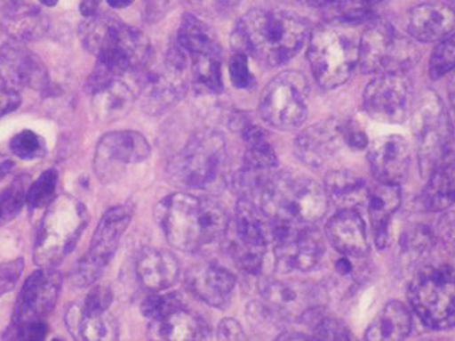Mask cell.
<instances>
[{"mask_svg": "<svg viewBox=\"0 0 455 341\" xmlns=\"http://www.w3.org/2000/svg\"><path fill=\"white\" fill-rule=\"evenodd\" d=\"M82 45L97 58L89 79L92 91L119 79L129 71H140L152 59L147 36L111 17L86 18L79 28Z\"/></svg>", "mask_w": 455, "mask_h": 341, "instance_id": "obj_1", "label": "cell"}, {"mask_svg": "<svg viewBox=\"0 0 455 341\" xmlns=\"http://www.w3.org/2000/svg\"><path fill=\"white\" fill-rule=\"evenodd\" d=\"M156 215L168 243L188 253L221 240L231 225L227 209L219 201L184 191L161 201Z\"/></svg>", "mask_w": 455, "mask_h": 341, "instance_id": "obj_2", "label": "cell"}, {"mask_svg": "<svg viewBox=\"0 0 455 341\" xmlns=\"http://www.w3.org/2000/svg\"><path fill=\"white\" fill-rule=\"evenodd\" d=\"M309 36L306 20L278 10L254 9L240 18L232 33L237 53L280 66L298 55Z\"/></svg>", "mask_w": 455, "mask_h": 341, "instance_id": "obj_3", "label": "cell"}, {"mask_svg": "<svg viewBox=\"0 0 455 341\" xmlns=\"http://www.w3.org/2000/svg\"><path fill=\"white\" fill-rule=\"evenodd\" d=\"M329 201L322 184L298 173L272 174L254 199L268 222L292 227H313L321 222Z\"/></svg>", "mask_w": 455, "mask_h": 341, "instance_id": "obj_4", "label": "cell"}, {"mask_svg": "<svg viewBox=\"0 0 455 341\" xmlns=\"http://www.w3.org/2000/svg\"><path fill=\"white\" fill-rule=\"evenodd\" d=\"M411 127L423 178L455 163L454 125L435 92H426L419 100Z\"/></svg>", "mask_w": 455, "mask_h": 341, "instance_id": "obj_5", "label": "cell"}, {"mask_svg": "<svg viewBox=\"0 0 455 341\" xmlns=\"http://www.w3.org/2000/svg\"><path fill=\"white\" fill-rule=\"evenodd\" d=\"M88 225V212L79 199L60 196L51 202L41 222L35 245V263L53 268L76 248Z\"/></svg>", "mask_w": 455, "mask_h": 341, "instance_id": "obj_6", "label": "cell"}, {"mask_svg": "<svg viewBox=\"0 0 455 341\" xmlns=\"http://www.w3.org/2000/svg\"><path fill=\"white\" fill-rule=\"evenodd\" d=\"M408 299L416 317L429 329L455 327V269L447 264L419 269L409 284Z\"/></svg>", "mask_w": 455, "mask_h": 341, "instance_id": "obj_7", "label": "cell"}, {"mask_svg": "<svg viewBox=\"0 0 455 341\" xmlns=\"http://www.w3.org/2000/svg\"><path fill=\"white\" fill-rule=\"evenodd\" d=\"M307 58L322 88H339L359 61V38L341 25H322L309 36Z\"/></svg>", "mask_w": 455, "mask_h": 341, "instance_id": "obj_8", "label": "cell"}, {"mask_svg": "<svg viewBox=\"0 0 455 341\" xmlns=\"http://www.w3.org/2000/svg\"><path fill=\"white\" fill-rule=\"evenodd\" d=\"M420 61V50L411 36L387 20H374L359 38V66L365 74H395L411 70Z\"/></svg>", "mask_w": 455, "mask_h": 341, "instance_id": "obj_9", "label": "cell"}, {"mask_svg": "<svg viewBox=\"0 0 455 341\" xmlns=\"http://www.w3.org/2000/svg\"><path fill=\"white\" fill-rule=\"evenodd\" d=\"M228 161L227 141L216 130H201L170 164L173 183L186 189H209L221 179Z\"/></svg>", "mask_w": 455, "mask_h": 341, "instance_id": "obj_10", "label": "cell"}, {"mask_svg": "<svg viewBox=\"0 0 455 341\" xmlns=\"http://www.w3.org/2000/svg\"><path fill=\"white\" fill-rule=\"evenodd\" d=\"M188 56L178 45L165 53L163 65L148 63L140 70L137 100L140 110L150 117H158L173 109L188 89Z\"/></svg>", "mask_w": 455, "mask_h": 341, "instance_id": "obj_11", "label": "cell"}, {"mask_svg": "<svg viewBox=\"0 0 455 341\" xmlns=\"http://www.w3.org/2000/svg\"><path fill=\"white\" fill-rule=\"evenodd\" d=\"M309 85L298 71H285L268 82L259 100L262 119L283 132L296 130L307 118Z\"/></svg>", "mask_w": 455, "mask_h": 341, "instance_id": "obj_12", "label": "cell"}, {"mask_svg": "<svg viewBox=\"0 0 455 341\" xmlns=\"http://www.w3.org/2000/svg\"><path fill=\"white\" fill-rule=\"evenodd\" d=\"M132 217V207L126 205L107 210L94 231L91 248L71 273L74 286L84 288L96 283L116 253L120 240L129 227Z\"/></svg>", "mask_w": 455, "mask_h": 341, "instance_id": "obj_13", "label": "cell"}, {"mask_svg": "<svg viewBox=\"0 0 455 341\" xmlns=\"http://www.w3.org/2000/svg\"><path fill=\"white\" fill-rule=\"evenodd\" d=\"M266 216L254 201L240 199L236 207L234 233L228 248L236 265L245 273L258 274L267 248Z\"/></svg>", "mask_w": 455, "mask_h": 341, "instance_id": "obj_14", "label": "cell"}, {"mask_svg": "<svg viewBox=\"0 0 455 341\" xmlns=\"http://www.w3.org/2000/svg\"><path fill=\"white\" fill-rule=\"evenodd\" d=\"M272 237L275 243V269L280 273L313 271L323 258V237L315 228L272 223Z\"/></svg>", "mask_w": 455, "mask_h": 341, "instance_id": "obj_15", "label": "cell"}, {"mask_svg": "<svg viewBox=\"0 0 455 341\" xmlns=\"http://www.w3.org/2000/svg\"><path fill=\"white\" fill-rule=\"evenodd\" d=\"M365 112L378 122L397 125L408 118L411 109V85L403 73L380 74L365 86Z\"/></svg>", "mask_w": 455, "mask_h": 341, "instance_id": "obj_16", "label": "cell"}, {"mask_svg": "<svg viewBox=\"0 0 455 341\" xmlns=\"http://www.w3.org/2000/svg\"><path fill=\"white\" fill-rule=\"evenodd\" d=\"M61 289V276L55 268L33 272L18 294L12 320L47 321L55 309Z\"/></svg>", "mask_w": 455, "mask_h": 341, "instance_id": "obj_17", "label": "cell"}, {"mask_svg": "<svg viewBox=\"0 0 455 341\" xmlns=\"http://www.w3.org/2000/svg\"><path fill=\"white\" fill-rule=\"evenodd\" d=\"M0 79L7 88L41 91L48 85L44 61L20 41H7L0 47Z\"/></svg>", "mask_w": 455, "mask_h": 341, "instance_id": "obj_18", "label": "cell"}, {"mask_svg": "<svg viewBox=\"0 0 455 341\" xmlns=\"http://www.w3.org/2000/svg\"><path fill=\"white\" fill-rule=\"evenodd\" d=\"M266 310L283 320H300L316 310V292L300 281L265 280L259 287Z\"/></svg>", "mask_w": 455, "mask_h": 341, "instance_id": "obj_19", "label": "cell"}, {"mask_svg": "<svg viewBox=\"0 0 455 341\" xmlns=\"http://www.w3.org/2000/svg\"><path fill=\"white\" fill-rule=\"evenodd\" d=\"M150 156L147 138L132 130L108 133L96 148V173L102 179L109 178L116 169L129 164L142 163Z\"/></svg>", "mask_w": 455, "mask_h": 341, "instance_id": "obj_20", "label": "cell"}, {"mask_svg": "<svg viewBox=\"0 0 455 341\" xmlns=\"http://www.w3.org/2000/svg\"><path fill=\"white\" fill-rule=\"evenodd\" d=\"M368 163L378 183L401 186L411 169V148L401 135H383L368 146Z\"/></svg>", "mask_w": 455, "mask_h": 341, "instance_id": "obj_21", "label": "cell"}, {"mask_svg": "<svg viewBox=\"0 0 455 341\" xmlns=\"http://www.w3.org/2000/svg\"><path fill=\"white\" fill-rule=\"evenodd\" d=\"M344 123L329 119L309 126L295 141L299 160L311 168H319L344 145Z\"/></svg>", "mask_w": 455, "mask_h": 341, "instance_id": "obj_22", "label": "cell"}, {"mask_svg": "<svg viewBox=\"0 0 455 341\" xmlns=\"http://www.w3.org/2000/svg\"><path fill=\"white\" fill-rule=\"evenodd\" d=\"M329 242L344 257L363 258L370 253L367 227L359 210L344 207L327 223Z\"/></svg>", "mask_w": 455, "mask_h": 341, "instance_id": "obj_23", "label": "cell"}, {"mask_svg": "<svg viewBox=\"0 0 455 341\" xmlns=\"http://www.w3.org/2000/svg\"><path fill=\"white\" fill-rule=\"evenodd\" d=\"M455 29V10L443 2H428L411 9L408 32L421 43H441Z\"/></svg>", "mask_w": 455, "mask_h": 341, "instance_id": "obj_24", "label": "cell"}, {"mask_svg": "<svg viewBox=\"0 0 455 341\" xmlns=\"http://www.w3.org/2000/svg\"><path fill=\"white\" fill-rule=\"evenodd\" d=\"M65 324L76 341H117L119 338V328L108 310L92 309L84 302L68 306Z\"/></svg>", "mask_w": 455, "mask_h": 341, "instance_id": "obj_25", "label": "cell"}, {"mask_svg": "<svg viewBox=\"0 0 455 341\" xmlns=\"http://www.w3.org/2000/svg\"><path fill=\"white\" fill-rule=\"evenodd\" d=\"M400 186L377 183L368 189L367 202L375 245L379 250L390 243V222L401 205Z\"/></svg>", "mask_w": 455, "mask_h": 341, "instance_id": "obj_26", "label": "cell"}, {"mask_svg": "<svg viewBox=\"0 0 455 341\" xmlns=\"http://www.w3.org/2000/svg\"><path fill=\"white\" fill-rule=\"evenodd\" d=\"M180 266L172 253L161 248H145L137 261L140 284L150 292L167 291L178 281Z\"/></svg>", "mask_w": 455, "mask_h": 341, "instance_id": "obj_27", "label": "cell"}, {"mask_svg": "<svg viewBox=\"0 0 455 341\" xmlns=\"http://www.w3.org/2000/svg\"><path fill=\"white\" fill-rule=\"evenodd\" d=\"M188 281L191 291L213 307L227 306L236 286V279L231 272L213 264L194 269Z\"/></svg>", "mask_w": 455, "mask_h": 341, "instance_id": "obj_28", "label": "cell"}, {"mask_svg": "<svg viewBox=\"0 0 455 341\" xmlns=\"http://www.w3.org/2000/svg\"><path fill=\"white\" fill-rule=\"evenodd\" d=\"M152 341H209L211 328L204 318L186 309L153 321Z\"/></svg>", "mask_w": 455, "mask_h": 341, "instance_id": "obj_29", "label": "cell"}, {"mask_svg": "<svg viewBox=\"0 0 455 341\" xmlns=\"http://www.w3.org/2000/svg\"><path fill=\"white\" fill-rule=\"evenodd\" d=\"M92 111L100 122L111 123L123 119L134 105V92L119 79L107 82L92 91Z\"/></svg>", "mask_w": 455, "mask_h": 341, "instance_id": "obj_30", "label": "cell"}, {"mask_svg": "<svg viewBox=\"0 0 455 341\" xmlns=\"http://www.w3.org/2000/svg\"><path fill=\"white\" fill-rule=\"evenodd\" d=\"M178 45L188 61L202 56H221L222 50L213 29L193 14H186L178 32Z\"/></svg>", "mask_w": 455, "mask_h": 341, "instance_id": "obj_31", "label": "cell"}, {"mask_svg": "<svg viewBox=\"0 0 455 341\" xmlns=\"http://www.w3.org/2000/svg\"><path fill=\"white\" fill-rule=\"evenodd\" d=\"M411 329V314L405 304L391 301L380 310L365 332L364 341H405Z\"/></svg>", "mask_w": 455, "mask_h": 341, "instance_id": "obj_32", "label": "cell"}, {"mask_svg": "<svg viewBox=\"0 0 455 341\" xmlns=\"http://www.w3.org/2000/svg\"><path fill=\"white\" fill-rule=\"evenodd\" d=\"M428 212H443L455 205V163L439 168L427 178L420 197Z\"/></svg>", "mask_w": 455, "mask_h": 341, "instance_id": "obj_33", "label": "cell"}, {"mask_svg": "<svg viewBox=\"0 0 455 341\" xmlns=\"http://www.w3.org/2000/svg\"><path fill=\"white\" fill-rule=\"evenodd\" d=\"M243 138L245 143L243 168L258 174H272L278 164L277 155L265 132L258 126H245Z\"/></svg>", "mask_w": 455, "mask_h": 341, "instance_id": "obj_34", "label": "cell"}, {"mask_svg": "<svg viewBox=\"0 0 455 341\" xmlns=\"http://www.w3.org/2000/svg\"><path fill=\"white\" fill-rule=\"evenodd\" d=\"M330 201L339 202L345 207L365 201L368 187L360 176L347 169H339L327 174L323 184Z\"/></svg>", "mask_w": 455, "mask_h": 341, "instance_id": "obj_35", "label": "cell"}, {"mask_svg": "<svg viewBox=\"0 0 455 341\" xmlns=\"http://www.w3.org/2000/svg\"><path fill=\"white\" fill-rule=\"evenodd\" d=\"M4 27L12 40L24 43L44 36L48 29V20L36 7L20 6L9 12Z\"/></svg>", "mask_w": 455, "mask_h": 341, "instance_id": "obj_36", "label": "cell"}, {"mask_svg": "<svg viewBox=\"0 0 455 341\" xmlns=\"http://www.w3.org/2000/svg\"><path fill=\"white\" fill-rule=\"evenodd\" d=\"M436 240L434 232L426 225H415L403 232L401 237V258L406 268H423L428 260Z\"/></svg>", "mask_w": 455, "mask_h": 341, "instance_id": "obj_37", "label": "cell"}, {"mask_svg": "<svg viewBox=\"0 0 455 341\" xmlns=\"http://www.w3.org/2000/svg\"><path fill=\"white\" fill-rule=\"evenodd\" d=\"M190 61L196 89L204 93H220L222 91L221 56H202Z\"/></svg>", "mask_w": 455, "mask_h": 341, "instance_id": "obj_38", "label": "cell"}, {"mask_svg": "<svg viewBox=\"0 0 455 341\" xmlns=\"http://www.w3.org/2000/svg\"><path fill=\"white\" fill-rule=\"evenodd\" d=\"M32 182L28 175H20L4 190H0V227L14 220L27 204L28 190Z\"/></svg>", "mask_w": 455, "mask_h": 341, "instance_id": "obj_39", "label": "cell"}, {"mask_svg": "<svg viewBox=\"0 0 455 341\" xmlns=\"http://www.w3.org/2000/svg\"><path fill=\"white\" fill-rule=\"evenodd\" d=\"M58 181V171L55 168H50L30 183L27 194V205L30 212L50 207L51 202L55 199Z\"/></svg>", "mask_w": 455, "mask_h": 341, "instance_id": "obj_40", "label": "cell"}, {"mask_svg": "<svg viewBox=\"0 0 455 341\" xmlns=\"http://www.w3.org/2000/svg\"><path fill=\"white\" fill-rule=\"evenodd\" d=\"M10 150L20 160H36L47 155V142L37 133L24 130L12 138Z\"/></svg>", "mask_w": 455, "mask_h": 341, "instance_id": "obj_41", "label": "cell"}, {"mask_svg": "<svg viewBox=\"0 0 455 341\" xmlns=\"http://www.w3.org/2000/svg\"><path fill=\"white\" fill-rule=\"evenodd\" d=\"M452 71H455V30L438 43L429 58V76L432 79H441Z\"/></svg>", "mask_w": 455, "mask_h": 341, "instance_id": "obj_42", "label": "cell"}, {"mask_svg": "<svg viewBox=\"0 0 455 341\" xmlns=\"http://www.w3.org/2000/svg\"><path fill=\"white\" fill-rule=\"evenodd\" d=\"M180 309H184L180 296L176 292L165 294L164 291L153 292V295L143 301L142 307H140L143 314L150 318L152 321L163 320Z\"/></svg>", "mask_w": 455, "mask_h": 341, "instance_id": "obj_43", "label": "cell"}, {"mask_svg": "<svg viewBox=\"0 0 455 341\" xmlns=\"http://www.w3.org/2000/svg\"><path fill=\"white\" fill-rule=\"evenodd\" d=\"M314 341H356L341 321L327 315L313 318Z\"/></svg>", "mask_w": 455, "mask_h": 341, "instance_id": "obj_44", "label": "cell"}, {"mask_svg": "<svg viewBox=\"0 0 455 341\" xmlns=\"http://www.w3.org/2000/svg\"><path fill=\"white\" fill-rule=\"evenodd\" d=\"M47 321H20L12 320L4 333V341H45Z\"/></svg>", "mask_w": 455, "mask_h": 341, "instance_id": "obj_45", "label": "cell"}, {"mask_svg": "<svg viewBox=\"0 0 455 341\" xmlns=\"http://www.w3.org/2000/svg\"><path fill=\"white\" fill-rule=\"evenodd\" d=\"M432 232L436 243L441 245L450 256L455 257V212L443 213Z\"/></svg>", "mask_w": 455, "mask_h": 341, "instance_id": "obj_46", "label": "cell"}, {"mask_svg": "<svg viewBox=\"0 0 455 341\" xmlns=\"http://www.w3.org/2000/svg\"><path fill=\"white\" fill-rule=\"evenodd\" d=\"M229 78L237 89H247L254 84V77L248 68V56L245 53H236L231 59Z\"/></svg>", "mask_w": 455, "mask_h": 341, "instance_id": "obj_47", "label": "cell"}, {"mask_svg": "<svg viewBox=\"0 0 455 341\" xmlns=\"http://www.w3.org/2000/svg\"><path fill=\"white\" fill-rule=\"evenodd\" d=\"M24 268V258H15V260L7 261V263H0V296L14 289L18 281H20Z\"/></svg>", "mask_w": 455, "mask_h": 341, "instance_id": "obj_48", "label": "cell"}, {"mask_svg": "<svg viewBox=\"0 0 455 341\" xmlns=\"http://www.w3.org/2000/svg\"><path fill=\"white\" fill-rule=\"evenodd\" d=\"M112 299H114V295H112V291L108 287L97 286L86 295L85 299H84V304L92 307V309L108 310L109 306H111Z\"/></svg>", "mask_w": 455, "mask_h": 341, "instance_id": "obj_49", "label": "cell"}, {"mask_svg": "<svg viewBox=\"0 0 455 341\" xmlns=\"http://www.w3.org/2000/svg\"><path fill=\"white\" fill-rule=\"evenodd\" d=\"M217 333H219L220 341H245L242 325L234 318L222 320L220 322Z\"/></svg>", "mask_w": 455, "mask_h": 341, "instance_id": "obj_50", "label": "cell"}, {"mask_svg": "<svg viewBox=\"0 0 455 341\" xmlns=\"http://www.w3.org/2000/svg\"><path fill=\"white\" fill-rule=\"evenodd\" d=\"M344 140L349 148L356 149V150H362L370 145L365 133L352 123L344 125Z\"/></svg>", "mask_w": 455, "mask_h": 341, "instance_id": "obj_51", "label": "cell"}, {"mask_svg": "<svg viewBox=\"0 0 455 341\" xmlns=\"http://www.w3.org/2000/svg\"><path fill=\"white\" fill-rule=\"evenodd\" d=\"M20 105V93L7 86H0V118L15 111Z\"/></svg>", "mask_w": 455, "mask_h": 341, "instance_id": "obj_52", "label": "cell"}, {"mask_svg": "<svg viewBox=\"0 0 455 341\" xmlns=\"http://www.w3.org/2000/svg\"><path fill=\"white\" fill-rule=\"evenodd\" d=\"M308 2L311 6L329 12L330 17H333L334 12H337L339 4H341V0H308Z\"/></svg>", "mask_w": 455, "mask_h": 341, "instance_id": "obj_53", "label": "cell"}, {"mask_svg": "<svg viewBox=\"0 0 455 341\" xmlns=\"http://www.w3.org/2000/svg\"><path fill=\"white\" fill-rule=\"evenodd\" d=\"M15 161L9 156L0 153V179L6 178L7 175L14 171Z\"/></svg>", "mask_w": 455, "mask_h": 341, "instance_id": "obj_54", "label": "cell"}, {"mask_svg": "<svg viewBox=\"0 0 455 341\" xmlns=\"http://www.w3.org/2000/svg\"><path fill=\"white\" fill-rule=\"evenodd\" d=\"M273 341H314L313 336H307L300 332H285Z\"/></svg>", "mask_w": 455, "mask_h": 341, "instance_id": "obj_55", "label": "cell"}, {"mask_svg": "<svg viewBox=\"0 0 455 341\" xmlns=\"http://www.w3.org/2000/svg\"><path fill=\"white\" fill-rule=\"evenodd\" d=\"M97 6H99V0H81V12L84 17H94Z\"/></svg>", "mask_w": 455, "mask_h": 341, "instance_id": "obj_56", "label": "cell"}, {"mask_svg": "<svg viewBox=\"0 0 455 341\" xmlns=\"http://www.w3.org/2000/svg\"><path fill=\"white\" fill-rule=\"evenodd\" d=\"M240 4V0H213V6L216 12H231L237 4Z\"/></svg>", "mask_w": 455, "mask_h": 341, "instance_id": "obj_57", "label": "cell"}, {"mask_svg": "<svg viewBox=\"0 0 455 341\" xmlns=\"http://www.w3.org/2000/svg\"><path fill=\"white\" fill-rule=\"evenodd\" d=\"M336 269L341 276L352 273V264H350L349 257L339 258L336 263Z\"/></svg>", "mask_w": 455, "mask_h": 341, "instance_id": "obj_58", "label": "cell"}, {"mask_svg": "<svg viewBox=\"0 0 455 341\" xmlns=\"http://www.w3.org/2000/svg\"><path fill=\"white\" fill-rule=\"evenodd\" d=\"M106 2L114 9H126V7L132 6L135 0H106Z\"/></svg>", "mask_w": 455, "mask_h": 341, "instance_id": "obj_59", "label": "cell"}, {"mask_svg": "<svg viewBox=\"0 0 455 341\" xmlns=\"http://www.w3.org/2000/svg\"><path fill=\"white\" fill-rule=\"evenodd\" d=\"M449 99L450 104H451L452 111H454L455 114V74L451 77V79H450Z\"/></svg>", "mask_w": 455, "mask_h": 341, "instance_id": "obj_60", "label": "cell"}, {"mask_svg": "<svg viewBox=\"0 0 455 341\" xmlns=\"http://www.w3.org/2000/svg\"><path fill=\"white\" fill-rule=\"evenodd\" d=\"M43 6L55 7L59 0H38Z\"/></svg>", "mask_w": 455, "mask_h": 341, "instance_id": "obj_61", "label": "cell"}, {"mask_svg": "<svg viewBox=\"0 0 455 341\" xmlns=\"http://www.w3.org/2000/svg\"><path fill=\"white\" fill-rule=\"evenodd\" d=\"M450 4H451L452 9L455 10V0H450Z\"/></svg>", "mask_w": 455, "mask_h": 341, "instance_id": "obj_62", "label": "cell"}, {"mask_svg": "<svg viewBox=\"0 0 455 341\" xmlns=\"http://www.w3.org/2000/svg\"><path fill=\"white\" fill-rule=\"evenodd\" d=\"M52 341H60V340H58V338H56V340H52Z\"/></svg>", "mask_w": 455, "mask_h": 341, "instance_id": "obj_63", "label": "cell"}]
</instances>
